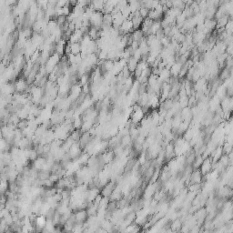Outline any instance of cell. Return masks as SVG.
<instances>
[{
  "label": "cell",
  "instance_id": "cell-1",
  "mask_svg": "<svg viewBox=\"0 0 233 233\" xmlns=\"http://www.w3.org/2000/svg\"><path fill=\"white\" fill-rule=\"evenodd\" d=\"M103 15L104 14L100 11H95L93 15L91 16V17L89 18L91 26L101 29L103 26Z\"/></svg>",
  "mask_w": 233,
  "mask_h": 233
},
{
  "label": "cell",
  "instance_id": "cell-2",
  "mask_svg": "<svg viewBox=\"0 0 233 233\" xmlns=\"http://www.w3.org/2000/svg\"><path fill=\"white\" fill-rule=\"evenodd\" d=\"M15 84V89L17 93H25V92H28V88H29V84L28 82V80H26L25 78H20L16 79V81L14 82Z\"/></svg>",
  "mask_w": 233,
  "mask_h": 233
},
{
  "label": "cell",
  "instance_id": "cell-3",
  "mask_svg": "<svg viewBox=\"0 0 233 233\" xmlns=\"http://www.w3.org/2000/svg\"><path fill=\"white\" fill-rule=\"evenodd\" d=\"M212 164H213V162H212V159L210 157H208V158H204V161H203L201 167L200 168L203 176H207L208 174L210 173V171L213 169Z\"/></svg>",
  "mask_w": 233,
  "mask_h": 233
},
{
  "label": "cell",
  "instance_id": "cell-4",
  "mask_svg": "<svg viewBox=\"0 0 233 233\" xmlns=\"http://www.w3.org/2000/svg\"><path fill=\"white\" fill-rule=\"evenodd\" d=\"M134 30L135 29L133 27V23L129 18H127L119 28V31L121 35H130Z\"/></svg>",
  "mask_w": 233,
  "mask_h": 233
},
{
  "label": "cell",
  "instance_id": "cell-5",
  "mask_svg": "<svg viewBox=\"0 0 233 233\" xmlns=\"http://www.w3.org/2000/svg\"><path fill=\"white\" fill-rule=\"evenodd\" d=\"M203 179V175L200 169H195L189 178V180L191 184H200Z\"/></svg>",
  "mask_w": 233,
  "mask_h": 233
},
{
  "label": "cell",
  "instance_id": "cell-6",
  "mask_svg": "<svg viewBox=\"0 0 233 233\" xmlns=\"http://www.w3.org/2000/svg\"><path fill=\"white\" fill-rule=\"evenodd\" d=\"M84 36H85V33L81 29H76L71 34L68 42L69 43H80L82 38H84Z\"/></svg>",
  "mask_w": 233,
  "mask_h": 233
},
{
  "label": "cell",
  "instance_id": "cell-7",
  "mask_svg": "<svg viewBox=\"0 0 233 233\" xmlns=\"http://www.w3.org/2000/svg\"><path fill=\"white\" fill-rule=\"evenodd\" d=\"M100 30H101L100 28H97L91 26L87 35L89 36V38L92 40H97L99 38H100Z\"/></svg>",
  "mask_w": 233,
  "mask_h": 233
},
{
  "label": "cell",
  "instance_id": "cell-8",
  "mask_svg": "<svg viewBox=\"0 0 233 233\" xmlns=\"http://www.w3.org/2000/svg\"><path fill=\"white\" fill-rule=\"evenodd\" d=\"M130 36H131V38H132L133 40L138 41V42H140L145 38V35H144V33L142 32V30L140 28L139 29H135L130 34Z\"/></svg>",
  "mask_w": 233,
  "mask_h": 233
},
{
  "label": "cell",
  "instance_id": "cell-9",
  "mask_svg": "<svg viewBox=\"0 0 233 233\" xmlns=\"http://www.w3.org/2000/svg\"><path fill=\"white\" fill-rule=\"evenodd\" d=\"M105 4L106 3L103 0H91V2H90V5L96 11H100V12L103 11Z\"/></svg>",
  "mask_w": 233,
  "mask_h": 233
},
{
  "label": "cell",
  "instance_id": "cell-10",
  "mask_svg": "<svg viewBox=\"0 0 233 233\" xmlns=\"http://www.w3.org/2000/svg\"><path fill=\"white\" fill-rule=\"evenodd\" d=\"M139 61H138L137 59H135L133 57H131L128 60V64H127V67L128 68L129 71L131 73H134L135 70H136L137 67H138V64H139Z\"/></svg>",
  "mask_w": 233,
  "mask_h": 233
},
{
  "label": "cell",
  "instance_id": "cell-11",
  "mask_svg": "<svg viewBox=\"0 0 233 233\" xmlns=\"http://www.w3.org/2000/svg\"><path fill=\"white\" fill-rule=\"evenodd\" d=\"M69 45H70L71 54H74V55L81 54L82 47H81V44L80 43H69Z\"/></svg>",
  "mask_w": 233,
  "mask_h": 233
},
{
  "label": "cell",
  "instance_id": "cell-12",
  "mask_svg": "<svg viewBox=\"0 0 233 233\" xmlns=\"http://www.w3.org/2000/svg\"><path fill=\"white\" fill-rule=\"evenodd\" d=\"M204 161V158L202 155H197V157H196V159H195V161L193 162L192 164V167L195 169H200V168L201 167L202 163Z\"/></svg>",
  "mask_w": 233,
  "mask_h": 233
},
{
  "label": "cell",
  "instance_id": "cell-13",
  "mask_svg": "<svg viewBox=\"0 0 233 233\" xmlns=\"http://www.w3.org/2000/svg\"><path fill=\"white\" fill-rule=\"evenodd\" d=\"M149 13H150V9H149V8H147L146 7H143V6L140 7V9H139V14H140V16H141L144 19L149 17Z\"/></svg>",
  "mask_w": 233,
  "mask_h": 233
},
{
  "label": "cell",
  "instance_id": "cell-14",
  "mask_svg": "<svg viewBox=\"0 0 233 233\" xmlns=\"http://www.w3.org/2000/svg\"><path fill=\"white\" fill-rule=\"evenodd\" d=\"M57 7H71V6H70V3H69V0H57Z\"/></svg>",
  "mask_w": 233,
  "mask_h": 233
}]
</instances>
